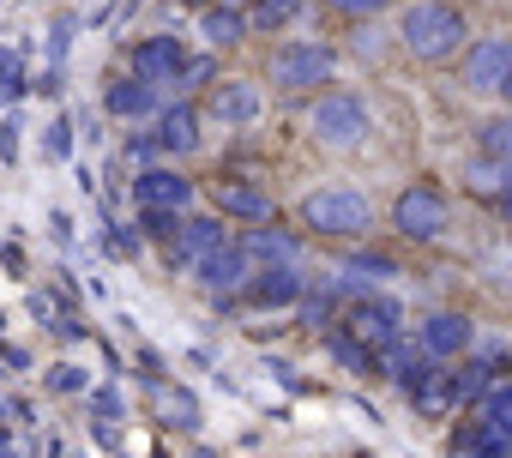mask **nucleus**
Here are the masks:
<instances>
[{
    "mask_svg": "<svg viewBox=\"0 0 512 458\" xmlns=\"http://www.w3.org/2000/svg\"><path fill=\"white\" fill-rule=\"evenodd\" d=\"M458 452H464V458H500V446H494V440H482V434L458 440Z\"/></svg>",
    "mask_w": 512,
    "mask_h": 458,
    "instance_id": "nucleus-5",
    "label": "nucleus"
},
{
    "mask_svg": "<svg viewBox=\"0 0 512 458\" xmlns=\"http://www.w3.org/2000/svg\"><path fill=\"white\" fill-rule=\"evenodd\" d=\"M398 217H404L410 236H434V223H440V199H434V193H410V199L398 205Z\"/></svg>",
    "mask_w": 512,
    "mask_h": 458,
    "instance_id": "nucleus-2",
    "label": "nucleus"
},
{
    "mask_svg": "<svg viewBox=\"0 0 512 458\" xmlns=\"http://www.w3.org/2000/svg\"><path fill=\"white\" fill-rule=\"evenodd\" d=\"M320 127H326V139H356V127H362V115H356L350 103H332V109L320 115Z\"/></svg>",
    "mask_w": 512,
    "mask_h": 458,
    "instance_id": "nucleus-3",
    "label": "nucleus"
},
{
    "mask_svg": "<svg viewBox=\"0 0 512 458\" xmlns=\"http://www.w3.org/2000/svg\"><path fill=\"white\" fill-rule=\"evenodd\" d=\"M494 422H500V428H512V392H506V398H494Z\"/></svg>",
    "mask_w": 512,
    "mask_h": 458,
    "instance_id": "nucleus-6",
    "label": "nucleus"
},
{
    "mask_svg": "<svg viewBox=\"0 0 512 458\" xmlns=\"http://www.w3.org/2000/svg\"><path fill=\"white\" fill-rule=\"evenodd\" d=\"M428 344H434V350H458V344H464V326H458V320H434Z\"/></svg>",
    "mask_w": 512,
    "mask_h": 458,
    "instance_id": "nucleus-4",
    "label": "nucleus"
},
{
    "mask_svg": "<svg viewBox=\"0 0 512 458\" xmlns=\"http://www.w3.org/2000/svg\"><path fill=\"white\" fill-rule=\"evenodd\" d=\"M308 217L326 223V229H362V223H368V205H362L356 193H320V199L308 205Z\"/></svg>",
    "mask_w": 512,
    "mask_h": 458,
    "instance_id": "nucleus-1",
    "label": "nucleus"
}]
</instances>
